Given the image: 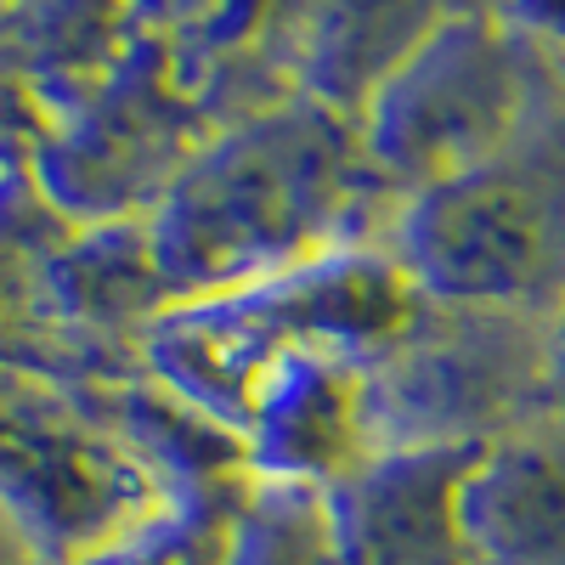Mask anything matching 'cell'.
Here are the masks:
<instances>
[{"mask_svg":"<svg viewBox=\"0 0 565 565\" xmlns=\"http://www.w3.org/2000/svg\"><path fill=\"white\" fill-rule=\"evenodd\" d=\"M543 413L565 418V300L543 328Z\"/></svg>","mask_w":565,"mask_h":565,"instance_id":"8992f818","label":"cell"},{"mask_svg":"<svg viewBox=\"0 0 565 565\" xmlns=\"http://www.w3.org/2000/svg\"><path fill=\"white\" fill-rule=\"evenodd\" d=\"M322 159L306 148L249 141L215 159V170L193 186L181 210V249L204 260H244L255 249H277L289 232L306 226L300 193L317 199Z\"/></svg>","mask_w":565,"mask_h":565,"instance_id":"5b68a950","label":"cell"},{"mask_svg":"<svg viewBox=\"0 0 565 565\" xmlns=\"http://www.w3.org/2000/svg\"><path fill=\"white\" fill-rule=\"evenodd\" d=\"M514 108H521V85H514L503 45L476 29H458L430 40L407 68H396L373 148L385 153L391 170H418L436 186L487 164L503 148Z\"/></svg>","mask_w":565,"mask_h":565,"instance_id":"7a4b0ae2","label":"cell"},{"mask_svg":"<svg viewBox=\"0 0 565 565\" xmlns=\"http://www.w3.org/2000/svg\"><path fill=\"white\" fill-rule=\"evenodd\" d=\"M407 266L458 311L554 317L565 300V164L498 148L436 181L407 215Z\"/></svg>","mask_w":565,"mask_h":565,"instance_id":"6da1fadb","label":"cell"},{"mask_svg":"<svg viewBox=\"0 0 565 565\" xmlns=\"http://www.w3.org/2000/svg\"><path fill=\"white\" fill-rule=\"evenodd\" d=\"M469 565H565V418L526 413L481 441L458 481Z\"/></svg>","mask_w":565,"mask_h":565,"instance_id":"3957f363","label":"cell"},{"mask_svg":"<svg viewBox=\"0 0 565 565\" xmlns=\"http://www.w3.org/2000/svg\"><path fill=\"white\" fill-rule=\"evenodd\" d=\"M476 447H413L351 481L334 559L340 565H469L458 532V481Z\"/></svg>","mask_w":565,"mask_h":565,"instance_id":"277c9868","label":"cell"}]
</instances>
